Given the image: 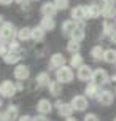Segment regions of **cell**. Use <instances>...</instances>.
Masks as SVG:
<instances>
[{
  "label": "cell",
  "instance_id": "e0dca14e",
  "mask_svg": "<svg viewBox=\"0 0 116 121\" xmlns=\"http://www.w3.org/2000/svg\"><path fill=\"white\" fill-rule=\"evenodd\" d=\"M99 92H100V86L94 81H89L86 83V88H84V94L87 99H97Z\"/></svg>",
  "mask_w": 116,
  "mask_h": 121
},
{
  "label": "cell",
  "instance_id": "74e56055",
  "mask_svg": "<svg viewBox=\"0 0 116 121\" xmlns=\"http://www.w3.org/2000/svg\"><path fill=\"white\" fill-rule=\"evenodd\" d=\"M13 2H14V0H0V5L2 6H10Z\"/></svg>",
  "mask_w": 116,
  "mask_h": 121
},
{
  "label": "cell",
  "instance_id": "f6af8a7d",
  "mask_svg": "<svg viewBox=\"0 0 116 121\" xmlns=\"http://www.w3.org/2000/svg\"><path fill=\"white\" fill-rule=\"evenodd\" d=\"M0 107H3V97L0 96Z\"/></svg>",
  "mask_w": 116,
  "mask_h": 121
},
{
  "label": "cell",
  "instance_id": "f35d334b",
  "mask_svg": "<svg viewBox=\"0 0 116 121\" xmlns=\"http://www.w3.org/2000/svg\"><path fill=\"white\" fill-rule=\"evenodd\" d=\"M14 2H16V3H18V5L24 6V5H29V2H30V0H14Z\"/></svg>",
  "mask_w": 116,
  "mask_h": 121
},
{
  "label": "cell",
  "instance_id": "bcb514c9",
  "mask_svg": "<svg viewBox=\"0 0 116 121\" xmlns=\"http://www.w3.org/2000/svg\"><path fill=\"white\" fill-rule=\"evenodd\" d=\"M115 96H116V86H115Z\"/></svg>",
  "mask_w": 116,
  "mask_h": 121
},
{
  "label": "cell",
  "instance_id": "9a60e30c",
  "mask_svg": "<svg viewBox=\"0 0 116 121\" xmlns=\"http://www.w3.org/2000/svg\"><path fill=\"white\" fill-rule=\"evenodd\" d=\"M102 16V6L97 3H89L86 6V19H97Z\"/></svg>",
  "mask_w": 116,
  "mask_h": 121
},
{
  "label": "cell",
  "instance_id": "8fae6325",
  "mask_svg": "<svg viewBox=\"0 0 116 121\" xmlns=\"http://www.w3.org/2000/svg\"><path fill=\"white\" fill-rule=\"evenodd\" d=\"M67 64V59H65V56L62 54V53H54V54H51V57H49V70H57L59 67L65 65Z\"/></svg>",
  "mask_w": 116,
  "mask_h": 121
},
{
  "label": "cell",
  "instance_id": "7dc6e473",
  "mask_svg": "<svg viewBox=\"0 0 116 121\" xmlns=\"http://www.w3.org/2000/svg\"><path fill=\"white\" fill-rule=\"evenodd\" d=\"M113 121H116V116H115V120H113Z\"/></svg>",
  "mask_w": 116,
  "mask_h": 121
},
{
  "label": "cell",
  "instance_id": "30bf717a",
  "mask_svg": "<svg viewBox=\"0 0 116 121\" xmlns=\"http://www.w3.org/2000/svg\"><path fill=\"white\" fill-rule=\"evenodd\" d=\"M92 67L87 65V64H83V65H79L78 69H76V78L79 80V81H91L92 80Z\"/></svg>",
  "mask_w": 116,
  "mask_h": 121
},
{
  "label": "cell",
  "instance_id": "d590c367",
  "mask_svg": "<svg viewBox=\"0 0 116 121\" xmlns=\"http://www.w3.org/2000/svg\"><path fill=\"white\" fill-rule=\"evenodd\" d=\"M18 121H33V116H30V115H21Z\"/></svg>",
  "mask_w": 116,
  "mask_h": 121
},
{
  "label": "cell",
  "instance_id": "7c38bea8",
  "mask_svg": "<svg viewBox=\"0 0 116 121\" xmlns=\"http://www.w3.org/2000/svg\"><path fill=\"white\" fill-rule=\"evenodd\" d=\"M37 113H40V115H49L51 112H53V108H54V104L51 102L49 99H46V97H43V99H40L37 102Z\"/></svg>",
  "mask_w": 116,
  "mask_h": 121
},
{
  "label": "cell",
  "instance_id": "5bb4252c",
  "mask_svg": "<svg viewBox=\"0 0 116 121\" xmlns=\"http://www.w3.org/2000/svg\"><path fill=\"white\" fill-rule=\"evenodd\" d=\"M70 18L73 19L75 22H79V21H86V6L84 5H76L72 8L70 11Z\"/></svg>",
  "mask_w": 116,
  "mask_h": 121
},
{
  "label": "cell",
  "instance_id": "ffe728a7",
  "mask_svg": "<svg viewBox=\"0 0 116 121\" xmlns=\"http://www.w3.org/2000/svg\"><path fill=\"white\" fill-rule=\"evenodd\" d=\"M48 92H49V96H53V97H59L62 94V83L57 81V80H51L48 85Z\"/></svg>",
  "mask_w": 116,
  "mask_h": 121
},
{
  "label": "cell",
  "instance_id": "b9f144b4",
  "mask_svg": "<svg viewBox=\"0 0 116 121\" xmlns=\"http://www.w3.org/2000/svg\"><path fill=\"white\" fill-rule=\"evenodd\" d=\"M5 22V18H3V14H0V26Z\"/></svg>",
  "mask_w": 116,
  "mask_h": 121
},
{
  "label": "cell",
  "instance_id": "60d3db41",
  "mask_svg": "<svg viewBox=\"0 0 116 121\" xmlns=\"http://www.w3.org/2000/svg\"><path fill=\"white\" fill-rule=\"evenodd\" d=\"M65 121H78V120L73 118V116H68V118H65Z\"/></svg>",
  "mask_w": 116,
  "mask_h": 121
},
{
  "label": "cell",
  "instance_id": "4316f807",
  "mask_svg": "<svg viewBox=\"0 0 116 121\" xmlns=\"http://www.w3.org/2000/svg\"><path fill=\"white\" fill-rule=\"evenodd\" d=\"M40 26H41L46 32H51V30L56 29V21H54V18H51V16H43L41 21H40Z\"/></svg>",
  "mask_w": 116,
  "mask_h": 121
},
{
  "label": "cell",
  "instance_id": "52a82bcc",
  "mask_svg": "<svg viewBox=\"0 0 116 121\" xmlns=\"http://www.w3.org/2000/svg\"><path fill=\"white\" fill-rule=\"evenodd\" d=\"M115 91H110V89H100V92H99L97 96V100L100 105H104V107H108V105H111V104L115 102Z\"/></svg>",
  "mask_w": 116,
  "mask_h": 121
},
{
  "label": "cell",
  "instance_id": "7402d4cb",
  "mask_svg": "<svg viewBox=\"0 0 116 121\" xmlns=\"http://www.w3.org/2000/svg\"><path fill=\"white\" fill-rule=\"evenodd\" d=\"M16 38H18L19 42H29V40H32V27H21V29H18V35H16Z\"/></svg>",
  "mask_w": 116,
  "mask_h": 121
},
{
  "label": "cell",
  "instance_id": "9c48e42d",
  "mask_svg": "<svg viewBox=\"0 0 116 121\" xmlns=\"http://www.w3.org/2000/svg\"><path fill=\"white\" fill-rule=\"evenodd\" d=\"M70 104H72V107H73L75 112H86V108L89 107V99H87L86 96L78 94V96H73V97H72Z\"/></svg>",
  "mask_w": 116,
  "mask_h": 121
},
{
  "label": "cell",
  "instance_id": "d6986e66",
  "mask_svg": "<svg viewBox=\"0 0 116 121\" xmlns=\"http://www.w3.org/2000/svg\"><path fill=\"white\" fill-rule=\"evenodd\" d=\"M45 37H46V30L43 29L40 24L35 26V27H32V40H33L35 43L45 42Z\"/></svg>",
  "mask_w": 116,
  "mask_h": 121
},
{
  "label": "cell",
  "instance_id": "7a4b0ae2",
  "mask_svg": "<svg viewBox=\"0 0 116 121\" xmlns=\"http://www.w3.org/2000/svg\"><path fill=\"white\" fill-rule=\"evenodd\" d=\"M75 78V72H73V67H70V65H62L59 67L57 70H56V80L57 81H61L62 85L64 83H72Z\"/></svg>",
  "mask_w": 116,
  "mask_h": 121
},
{
  "label": "cell",
  "instance_id": "c3c4849f",
  "mask_svg": "<svg viewBox=\"0 0 116 121\" xmlns=\"http://www.w3.org/2000/svg\"><path fill=\"white\" fill-rule=\"evenodd\" d=\"M33 2H38V0H33Z\"/></svg>",
  "mask_w": 116,
  "mask_h": 121
},
{
  "label": "cell",
  "instance_id": "f546056e",
  "mask_svg": "<svg viewBox=\"0 0 116 121\" xmlns=\"http://www.w3.org/2000/svg\"><path fill=\"white\" fill-rule=\"evenodd\" d=\"M67 51L70 54H75V53H79L81 51V42H76V40H68L67 43Z\"/></svg>",
  "mask_w": 116,
  "mask_h": 121
},
{
  "label": "cell",
  "instance_id": "484cf974",
  "mask_svg": "<svg viewBox=\"0 0 116 121\" xmlns=\"http://www.w3.org/2000/svg\"><path fill=\"white\" fill-rule=\"evenodd\" d=\"M116 29L115 26V19H105L104 24H102V35L104 37H110L111 32Z\"/></svg>",
  "mask_w": 116,
  "mask_h": 121
},
{
  "label": "cell",
  "instance_id": "5b68a950",
  "mask_svg": "<svg viewBox=\"0 0 116 121\" xmlns=\"http://www.w3.org/2000/svg\"><path fill=\"white\" fill-rule=\"evenodd\" d=\"M54 108L57 112V115L59 116H64V118H68V116H72L75 110L72 107V104L70 102H64V100H56L54 102Z\"/></svg>",
  "mask_w": 116,
  "mask_h": 121
},
{
  "label": "cell",
  "instance_id": "8992f818",
  "mask_svg": "<svg viewBox=\"0 0 116 121\" xmlns=\"http://www.w3.org/2000/svg\"><path fill=\"white\" fill-rule=\"evenodd\" d=\"M91 81L97 83L99 86H105V85L110 83V75H108V72H107L105 69H94Z\"/></svg>",
  "mask_w": 116,
  "mask_h": 121
},
{
  "label": "cell",
  "instance_id": "8d00e7d4",
  "mask_svg": "<svg viewBox=\"0 0 116 121\" xmlns=\"http://www.w3.org/2000/svg\"><path fill=\"white\" fill-rule=\"evenodd\" d=\"M108 38H110V43H113V45H116V29L113 30V32H111V35L108 37Z\"/></svg>",
  "mask_w": 116,
  "mask_h": 121
},
{
  "label": "cell",
  "instance_id": "4fadbf2b",
  "mask_svg": "<svg viewBox=\"0 0 116 121\" xmlns=\"http://www.w3.org/2000/svg\"><path fill=\"white\" fill-rule=\"evenodd\" d=\"M70 38H72V40H76V42H83V40L86 38L84 21H79V22H76L73 32H72V35H70Z\"/></svg>",
  "mask_w": 116,
  "mask_h": 121
},
{
  "label": "cell",
  "instance_id": "d6a6232c",
  "mask_svg": "<svg viewBox=\"0 0 116 121\" xmlns=\"http://www.w3.org/2000/svg\"><path fill=\"white\" fill-rule=\"evenodd\" d=\"M83 121H99V116L95 115V113H86Z\"/></svg>",
  "mask_w": 116,
  "mask_h": 121
},
{
  "label": "cell",
  "instance_id": "ab89813d",
  "mask_svg": "<svg viewBox=\"0 0 116 121\" xmlns=\"http://www.w3.org/2000/svg\"><path fill=\"white\" fill-rule=\"evenodd\" d=\"M102 3H105V5H115L116 0H102Z\"/></svg>",
  "mask_w": 116,
  "mask_h": 121
},
{
  "label": "cell",
  "instance_id": "7bdbcfd3",
  "mask_svg": "<svg viewBox=\"0 0 116 121\" xmlns=\"http://www.w3.org/2000/svg\"><path fill=\"white\" fill-rule=\"evenodd\" d=\"M110 81H115V83H116V75H111V77H110Z\"/></svg>",
  "mask_w": 116,
  "mask_h": 121
},
{
  "label": "cell",
  "instance_id": "1f68e13d",
  "mask_svg": "<svg viewBox=\"0 0 116 121\" xmlns=\"http://www.w3.org/2000/svg\"><path fill=\"white\" fill-rule=\"evenodd\" d=\"M10 51V46H8V43L6 42H0V57H3Z\"/></svg>",
  "mask_w": 116,
  "mask_h": 121
},
{
  "label": "cell",
  "instance_id": "44dd1931",
  "mask_svg": "<svg viewBox=\"0 0 116 121\" xmlns=\"http://www.w3.org/2000/svg\"><path fill=\"white\" fill-rule=\"evenodd\" d=\"M75 26H76V22H75L73 19H67V21H64L61 26V32L64 37H68L70 38V35H72V32H73Z\"/></svg>",
  "mask_w": 116,
  "mask_h": 121
},
{
  "label": "cell",
  "instance_id": "83f0119b",
  "mask_svg": "<svg viewBox=\"0 0 116 121\" xmlns=\"http://www.w3.org/2000/svg\"><path fill=\"white\" fill-rule=\"evenodd\" d=\"M83 64H84V59H83V56L79 54V53L72 54V57H70V60H68V65L73 67V69H78V67L83 65Z\"/></svg>",
  "mask_w": 116,
  "mask_h": 121
},
{
  "label": "cell",
  "instance_id": "4dcf8cb0",
  "mask_svg": "<svg viewBox=\"0 0 116 121\" xmlns=\"http://www.w3.org/2000/svg\"><path fill=\"white\" fill-rule=\"evenodd\" d=\"M53 2H54L56 8L59 11H64V10H67L68 6H70V0H53Z\"/></svg>",
  "mask_w": 116,
  "mask_h": 121
},
{
  "label": "cell",
  "instance_id": "6da1fadb",
  "mask_svg": "<svg viewBox=\"0 0 116 121\" xmlns=\"http://www.w3.org/2000/svg\"><path fill=\"white\" fill-rule=\"evenodd\" d=\"M18 35V29H16V26L10 22V21H5L3 24L0 26V42H11L14 40Z\"/></svg>",
  "mask_w": 116,
  "mask_h": 121
},
{
  "label": "cell",
  "instance_id": "277c9868",
  "mask_svg": "<svg viewBox=\"0 0 116 121\" xmlns=\"http://www.w3.org/2000/svg\"><path fill=\"white\" fill-rule=\"evenodd\" d=\"M24 57V51L22 49H10L2 59L5 62L6 65H18L19 60Z\"/></svg>",
  "mask_w": 116,
  "mask_h": 121
},
{
  "label": "cell",
  "instance_id": "d4e9b609",
  "mask_svg": "<svg viewBox=\"0 0 116 121\" xmlns=\"http://www.w3.org/2000/svg\"><path fill=\"white\" fill-rule=\"evenodd\" d=\"M102 18L115 19L116 18V6L115 5H102Z\"/></svg>",
  "mask_w": 116,
  "mask_h": 121
},
{
  "label": "cell",
  "instance_id": "f1b7e54d",
  "mask_svg": "<svg viewBox=\"0 0 116 121\" xmlns=\"http://www.w3.org/2000/svg\"><path fill=\"white\" fill-rule=\"evenodd\" d=\"M104 62H107V64H116V49H113V48L105 49Z\"/></svg>",
  "mask_w": 116,
  "mask_h": 121
},
{
  "label": "cell",
  "instance_id": "cb8c5ba5",
  "mask_svg": "<svg viewBox=\"0 0 116 121\" xmlns=\"http://www.w3.org/2000/svg\"><path fill=\"white\" fill-rule=\"evenodd\" d=\"M104 53L105 49L102 48V45H95V46H92L91 48V57L92 60H95V62H100V60H104Z\"/></svg>",
  "mask_w": 116,
  "mask_h": 121
},
{
  "label": "cell",
  "instance_id": "e575fe53",
  "mask_svg": "<svg viewBox=\"0 0 116 121\" xmlns=\"http://www.w3.org/2000/svg\"><path fill=\"white\" fill-rule=\"evenodd\" d=\"M33 121H51V120H48V115H40L38 113L37 116H33Z\"/></svg>",
  "mask_w": 116,
  "mask_h": 121
},
{
  "label": "cell",
  "instance_id": "ac0fdd59",
  "mask_svg": "<svg viewBox=\"0 0 116 121\" xmlns=\"http://www.w3.org/2000/svg\"><path fill=\"white\" fill-rule=\"evenodd\" d=\"M57 8H56L54 2H45L40 8V13H41L43 16H51V18H54L56 14H57Z\"/></svg>",
  "mask_w": 116,
  "mask_h": 121
},
{
  "label": "cell",
  "instance_id": "603a6c76",
  "mask_svg": "<svg viewBox=\"0 0 116 121\" xmlns=\"http://www.w3.org/2000/svg\"><path fill=\"white\" fill-rule=\"evenodd\" d=\"M35 81H37L38 88H48L49 81H51V77H49L48 72H40L37 77H35Z\"/></svg>",
  "mask_w": 116,
  "mask_h": 121
},
{
  "label": "cell",
  "instance_id": "3957f363",
  "mask_svg": "<svg viewBox=\"0 0 116 121\" xmlns=\"http://www.w3.org/2000/svg\"><path fill=\"white\" fill-rule=\"evenodd\" d=\"M16 94H18V88H16L14 81H11V80L0 81V96L3 99H13Z\"/></svg>",
  "mask_w": 116,
  "mask_h": 121
},
{
  "label": "cell",
  "instance_id": "ee69618b",
  "mask_svg": "<svg viewBox=\"0 0 116 121\" xmlns=\"http://www.w3.org/2000/svg\"><path fill=\"white\" fill-rule=\"evenodd\" d=\"M0 121H5V116H3V112H0Z\"/></svg>",
  "mask_w": 116,
  "mask_h": 121
},
{
  "label": "cell",
  "instance_id": "2e32d148",
  "mask_svg": "<svg viewBox=\"0 0 116 121\" xmlns=\"http://www.w3.org/2000/svg\"><path fill=\"white\" fill-rule=\"evenodd\" d=\"M3 116H5V121H18L19 120V108L18 105H8L5 110H3Z\"/></svg>",
  "mask_w": 116,
  "mask_h": 121
},
{
  "label": "cell",
  "instance_id": "836d02e7",
  "mask_svg": "<svg viewBox=\"0 0 116 121\" xmlns=\"http://www.w3.org/2000/svg\"><path fill=\"white\" fill-rule=\"evenodd\" d=\"M8 46L10 49H21V45H19V40H11V42H8Z\"/></svg>",
  "mask_w": 116,
  "mask_h": 121
},
{
  "label": "cell",
  "instance_id": "ba28073f",
  "mask_svg": "<svg viewBox=\"0 0 116 121\" xmlns=\"http://www.w3.org/2000/svg\"><path fill=\"white\" fill-rule=\"evenodd\" d=\"M13 77L18 81H27L29 77H30V67L24 65V64H18L13 70Z\"/></svg>",
  "mask_w": 116,
  "mask_h": 121
}]
</instances>
